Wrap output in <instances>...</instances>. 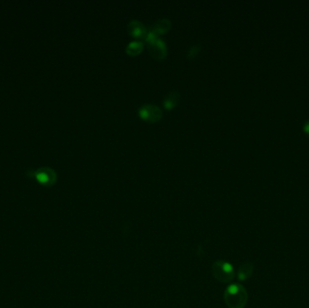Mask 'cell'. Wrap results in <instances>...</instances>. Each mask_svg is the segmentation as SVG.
<instances>
[{"label": "cell", "instance_id": "ba28073f", "mask_svg": "<svg viewBox=\"0 0 309 308\" xmlns=\"http://www.w3.org/2000/svg\"><path fill=\"white\" fill-rule=\"evenodd\" d=\"M171 26V21L168 18H161L159 19L158 21L154 23V25L150 28V31L154 32V34H163L165 32L170 28Z\"/></svg>", "mask_w": 309, "mask_h": 308}, {"label": "cell", "instance_id": "30bf717a", "mask_svg": "<svg viewBox=\"0 0 309 308\" xmlns=\"http://www.w3.org/2000/svg\"><path fill=\"white\" fill-rule=\"evenodd\" d=\"M142 50H143V43L141 41L130 42L126 47V52L131 56H136L137 54L141 53Z\"/></svg>", "mask_w": 309, "mask_h": 308}, {"label": "cell", "instance_id": "5b68a950", "mask_svg": "<svg viewBox=\"0 0 309 308\" xmlns=\"http://www.w3.org/2000/svg\"><path fill=\"white\" fill-rule=\"evenodd\" d=\"M148 43V50L151 56L158 58V59H163L168 55V48L165 41L162 39H154L152 41L147 42Z\"/></svg>", "mask_w": 309, "mask_h": 308}, {"label": "cell", "instance_id": "6da1fadb", "mask_svg": "<svg viewBox=\"0 0 309 308\" xmlns=\"http://www.w3.org/2000/svg\"><path fill=\"white\" fill-rule=\"evenodd\" d=\"M223 297L229 308H244L248 302L247 290L240 284H232L228 286Z\"/></svg>", "mask_w": 309, "mask_h": 308}, {"label": "cell", "instance_id": "52a82bcc", "mask_svg": "<svg viewBox=\"0 0 309 308\" xmlns=\"http://www.w3.org/2000/svg\"><path fill=\"white\" fill-rule=\"evenodd\" d=\"M253 270L254 266L251 262H244L238 269L237 278L240 281H246L253 274Z\"/></svg>", "mask_w": 309, "mask_h": 308}, {"label": "cell", "instance_id": "3957f363", "mask_svg": "<svg viewBox=\"0 0 309 308\" xmlns=\"http://www.w3.org/2000/svg\"><path fill=\"white\" fill-rule=\"evenodd\" d=\"M138 114L143 120L149 122H156L162 118L163 112L159 106L154 104H144L138 109Z\"/></svg>", "mask_w": 309, "mask_h": 308}, {"label": "cell", "instance_id": "8fae6325", "mask_svg": "<svg viewBox=\"0 0 309 308\" xmlns=\"http://www.w3.org/2000/svg\"><path fill=\"white\" fill-rule=\"evenodd\" d=\"M200 49H201L200 45H198V44L194 45V46L191 47V49L189 50L188 55H187V56H188L189 58H193V57L196 56L198 53L200 52Z\"/></svg>", "mask_w": 309, "mask_h": 308}, {"label": "cell", "instance_id": "9c48e42d", "mask_svg": "<svg viewBox=\"0 0 309 308\" xmlns=\"http://www.w3.org/2000/svg\"><path fill=\"white\" fill-rule=\"evenodd\" d=\"M179 98H180V94L178 91H175V90L170 91L164 98V106L168 110H171L178 103Z\"/></svg>", "mask_w": 309, "mask_h": 308}, {"label": "cell", "instance_id": "8992f818", "mask_svg": "<svg viewBox=\"0 0 309 308\" xmlns=\"http://www.w3.org/2000/svg\"><path fill=\"white\" fill-rule=\"evenodd\" d=\"M128 31L134 37L138 39H146L147 30L146 26L138 20H131L128 24Z\"/></svg>", "mask_w": 309, "mask_h": 308}, {"label": "cell", "instance_id": "7a4b0ae2", "mask_svg": "<svg viewBox=\"0 0 309 308\" xmlns=\"http://www.w3.org/2000/svg\"><path fill=\"white\" fill-rule=\"evenodd\" d=\"M212 273L215 279L221 283L231 282L235 276L232 264L224 261H215L212 266Z\"/></svg>", "mask_w": 309, "mask_h": 308}, {"label": "cell", "instance_id": "7c38bea8", "mask_svg": "<svg viewBox=\"0 0 309 308\" xmlns=\"http://www.w3.org/2000/svg\"><path fill=\"white\" fill-rule=\"evenodd\" d=\"M304 129H305V132L309 134V120L305 121V124H304Z\"/></svg>", "mask_w": 309, "mask_h": 308}, {"label": "cell", "instance_id": "277c9868", "mask_svg": "<svg viewBox=\"0 0 309 308\" xmlns=\"http://www.w3.org/2000/svg\"><path fill=\"white\" fill-rule=\"evenodd\" d=\"M34 177L40 184H43L44 186H51L53 184H56L57 174L50 167H40L34 172Z\"/></svg>", "mask_w": 309, "mask_h": 308}]
</instances>
